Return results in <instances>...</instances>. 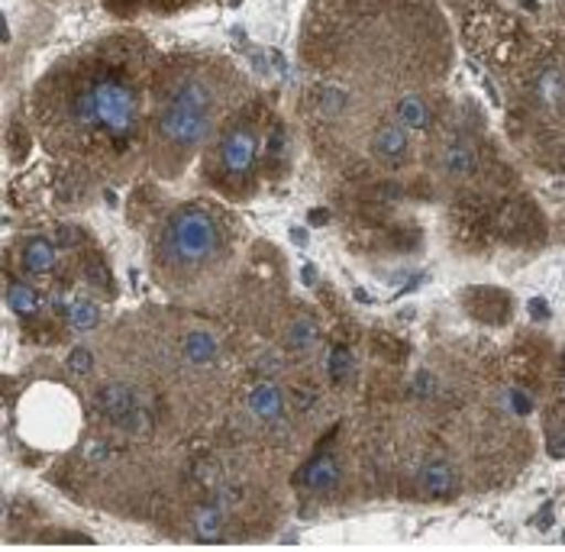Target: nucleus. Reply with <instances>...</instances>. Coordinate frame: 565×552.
Returning a JSON list of instances; mask_svg holds the SVG:
<instances>
[{
	"label": "nucleus",
	"instance_id": "f03ea898",
	"mask_svg": "<svg viewBox=\"0 0 565 552\" xmlns=\"http://www.w3.org/2000/svg\"><path fill=\"white\" fill-rule=\"evenodd\" d=\"M298 62L347 100L340 129H355L394 117L401 97L443 85L452 45L436 0H307Z\"/></svg>",
	"mask_w": 565,
	"mask_h": 552
},
{
	"label": "nucleus",
	"instance_id": "423d86ee",
	"mask_svg": "<svg viewBox=\"0 0 565 552\" xmlns=\"http://www.w3.org/2000/svg\"><path fill=\"white\" fill-rule=\"evenodd\" d=\"M58 262H62L58 258V246L49 236H40V233L20 236L13 243V253H10V268H17V275L33 278V282L52 275L58 268Z\"/></svg>",
	"mask_w": 565,
	"mask_h": 552
},
{
	"label": "nucleus",
	"instance_id": "20e7f679",
	"mask_svg": "<svg viewBox=\"0 0 565 552\" xmlns=\"http://www.w3.org/2000/svg\"><path fill=\"white\" fill-rule=\"evenodd\" d=\"M239 216L214 198L174 201L149 226V275L166 295H201L226 278L239 250Z\"/></svg>",
	"mask_w": 565,
	"mask_h": 552
},
{
	"label": "nucleus",
	"instance_id": "9d476101",
	"mask_svg": "<svg viewBox=\"0 0 565 552\" xmlns=\"http://www.w3.org/2000/svg\"><path fill=\"white\" fill-rule=\"evenodd\" d=\"M420 488L434 498H452L459 491V475L446 459H430L420 466Z\"/></svg>",
	"mask_w": 565,
	"mask_h": 552
},
{
	"label": "nucleus",
	"instance_id": "9b49d317",
	"mask_svg": "<svg viewBox=\"0 0 565 552\" xmlns=\"http://www.w3.org/2000/svg\"><path fill=\"white\" fill-rule=\"evenodd\" d=\"M246 411L259 424H275L281 417V411H285V397L278 394L275 384H256L249 391V397H246Z\"/></svg>",
	"mask_w": 565,
	"mask_h": 552
},
{
	"label": "nucleus",
	"instance_id": "39448f33",
	"mask_svg": "<svg viewBox=\"0 0 565 552\" xmlns=\"http://www.w3.org/2000/svg\"><path fill=\"white\" fill-rule=\"evenodd\" d=\"M281 136L278 110L256 94L246 100L211 139V146L198 159V174L207 191H214L226 204L253 201L262 188V174L275 159V146Z\"/></svg>",
	"mask_w": 565,
	"mask_h": 552
},
{
	"label": "nucleus",
	"instance_id": "6e6552de",
	"mask_svg": "<svg viewBox=\"0 0 565 552\" xmlns=\"http://www.w3.org/2000/svg\"><path fill=\"white\" fill-rule=\"evenodd\" d=\"M439 166L449 178H469L479 166V149L466 132H452L439 152Z\"/></svg>",
	"mask_w": 565,
	"mask_h": 552
},
{
	"label": "nucleus",
	"instance_id": "7ed1b4c3",
	"mask_svg": "<svg viewBox=\"0 0 565 552\" xmlns=\"http://www.w3.org/2000/svg\"><path fill=\"white\" fill-rule=\"evenodd\" d=\"M259 94L253 78L211 49H169L156 55L149 78L146 166L156 181H178L220 127Z\"/></svg>",
	"mask_w": 565,
	"mask_h": 552
},
{
	"label": "nucleus",
	"instance_id": "f257e3e1",
	"mask_svg": "<svg viewBox=\"0 0 565 552\" xmlns=\"http://www.w3.org/2000/svg\"><path fill=\"white\" fill-rule=\"evenodd\" d=\"M159 49L114 30L55 59L26 97V124L62 194L87 201L146 166L149 78Z\"/></svg>",
	"mask_w": 565,
	"mask_h": 552
},
{
	"label": "nucleus",
	"instance_id": "1a4fd4ad",
	"mask_svg": "<svg viewBox=\"0 0 565 552\" xmlns=\"http://www.w3.org/2000/svg\"><path fill=\"white\" fill-rule=\"evenodd\" d=\"M7 307L17 314V317H36L43 310V291L33 285V278H23V275H10L7 278Z\"/></svg>",
	"mask_w": 565,
	"mask_h": 552
},
{
	"label": "nucleus",
	"instance_id": "f8f14e48",
	"mask_svg": "<svg viewBox=\"0 0 565 552\" xmlns=\"http://www.w3.org/2000/svg\"><path fill=\"white\" fill-rule=\"evenodd\" d=\"M68 323L75 327V330H94L97 323H100V304H94V300L87 298H75L68 304Z\"/></svg>",
	"mask_w": 565,
	"mask_h": 552
},
{
	"label": "nucleus",
	"instance_id": "0eeeda50",
	"mask_svg": "<svg viewBox=\"0 0 565 552\" xmlns=\"http://www.w3.org/2000/svg\"><path fill=\"white\" fill-rule=\"evenodd\" d=\"M104 10L120 20V23H136V20H162V17H178L194 7H204L211 0H100Z\"/></svg>",
	"mask_w": 565,
	"mask_h": 552
}]
</instances>
